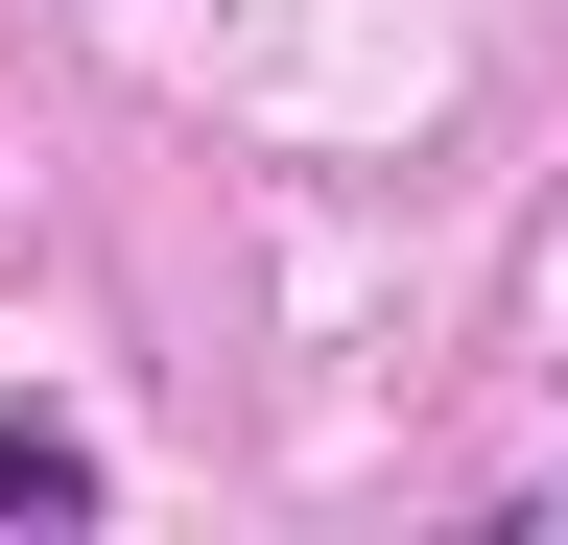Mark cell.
Here are the masks:
<instances>
[{
  "label": "cell",
  "mask_w": 568,
  "mask_h": 545,
  "mask_svg": "<svg viewBox=\"0 0 568 545\" xmlns=\"http://www.w3.org/2000/svg\"><path fill=\"white\" fill-rule=\"evenodd\" d=\"M119 474H95V427H48V403H0V522H95Z\"/></svg>",
  "instance_id": "obj_1"
}]
</instances>
